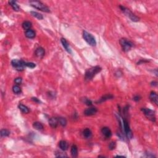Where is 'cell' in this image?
Segmentation results:
<instances>
[{
  "label": "cell",
  "mask_w": 158,
  "mask_h": 158,
  "mask_svg": "<svg viewBox=\"0 0 158 158\" xmlns=\"http://www.w3.org/2000/svg\"><path fill=\"white\" fill-rule=\"evenodd\" d=\"M101 68L99 66H95L93 67H91L86 70L85 72V78L86 80H91L93 79L94 77L101 72Z\"/></svg>",
  "instance_id": "obj_1"
},
{
  "label": "cell",
  "mask_w": 158,
  "mask_h": 158,
  "mask_svg": "<svg viewBox=\"0 0 158 158\" xmlns=\"http://www.w3.org/2000/svg\"><path fill=\"white\" fill-rule=\"evenodd\" d=\"M30 4L32 5V6H33V7H35V8L36 9H38L43 11V12H50V10H49V9L48 8V7H47L45 4L42 3L41 1H30Z\"/></svg>",
  "instance_id": "obj_2"
},
{
  "label": "cell",
  "mask_w": 158,
  "mask_h": 158,
  "mask_svg": "<svg viewBox=\"0 0 158 158\" xmlns=\"http://www.w3.org/2000/svg\"><path fill=\"white\" fill-rule=\"evenodd\" d=\"M83 38H84L86 43L89 44L90 45L95 46L96 44V41L95 40V38L91 34L88 33L86 31H83Z\"/></svg>",
  "instance_id": "obj_3"
},
{
  "label": "cell",
  "mask_w": 158,
  "mask_h": 158,
  "mask_svg": "<svg viewBox=\"0 0 158 158\" xmlns=\"http://www.w3.org/2000/svg\"><path fill=\"white\" fill-rule=\"evenodd\" d=\"M120 44L123 51L125 52L128 51L133 46V43L126 38H121L120 40Z\"/></svg>",
  "instance_id": "obj_4"
},
{
  "label": "cell",
  "mask_w": 158,
  "mask_h": 158,
  "mask_svg": "<svg viewBox=\"0 0 158 158\" xmlns=\"http://www.w3.org/2000/svg\"><path fill=\"white\" fill-rule=\"evenodd\" d=\"M120 8L122 10V12L127 16V17H129L131 19V20L133 21V22H138L139 21V18L137 17V16L134 14L132 11H130V10H129L128 9L126 8V7H123L122 6H120Z\"/></svg>",
  "instance_id": "obj_5"
},
{
  "label": "cell",
  "mask_w": 158,
  "mask_h": 158,
  "mask_svg": "<svg viewBox=\"0 0 158 158\" xmlns=\"http://www.w3.org/2000/svg\"><path fill=\"white\" fill-rule=\"evenodd\" d=\"M141 111L148 119L152 122H156L155 112L154 111L148 108H141Z\"/></svg>",
  "instance_id": "obj_6"
},
{
  "label": "cell",
  "mask_w": 158,
  "mask_h": 158,
  "mask_svg": "<svg viewBox=\"0 0 158 158\" xmlns=\"http://www.w3.org/2000/svg\"><path fill=\"white\" fill-rule=\"evenodd\" d=\"M11 64L12 67H14L18 71H22L24 69L25 62L23 60H20L18 59H13L11 61Z\"/></svg>",
  "instance_id": "obj_7"
},
{
  "label": "cell",
  "mask_w": 158,
  "mask_h": 158,
  "mask_svg": "<svg viewBox=\"0 0 158 158\" xmlns=\"http://www.w3.org/2000/svg\"><path fill=\"white\" fill-rule=\"evenodd\" d=\"M123 126L124 128V131L125 132V134L127 137L129 139H132L133 138V133H132V130L130 128V125L128 124V122L125 118H123Z\"/></svg>",
  "instance_id": "obj_8"
},
{
  "label": "cell",
  "mask_w": 158,
  "mask_h": 158,
  "mask_svg": "<svg viewBox=\"0 0 158 158\" xmlns=\"http://www.w3.org/2000/svg\"><path fill=\"white\" fill-rule=\"evenodd\" d=\"M98 110L96 107H89V108L86 109L84 111V114L86 116H93V115H95V114L97 112Z\"/></svg>",
  "instance_id": "obj_9"
},
{
  "label": "cell",
  "mask_w": 158,
  "mask_h": 158,
  "mask_svg": "<svg viewBox=\"0 0 158 158\" xmlns=\"http://www.w3.org/2000/svg\"><path fill=\"white\" fill-rule=\"evenodd\" d=\"M101 132H102V135L104 136L106 138H109L112 136V132L110 130L109 128L107 127H104L101 129Z\"/></svg>",
  "instance_id": "obj_10"
},
{
  "label": "cell",
  "mask_w": 158,
  "mask_h": 158,
  "mask_svg": "<svg viewBox=\"0 0 158 158\" xmlns=\"http://www.w3.org/2000/svg\"><path fill=\"white\" fill-rule=\"evenodd\" d=\"M60 41H61L63 47H64V49L66 50V51L68 52L69 53H70V54H72V50L70 48V47H69V43H68V42L66 40H65V38H62L61 40H60Z\"/></svg>",
  "instance_id": "obj_11"
},
{
  "label": "cell",
  "mask_w": 158,
  "mask_h": 158,
  "mask_svg": "<svg viewBox=\"0 0 158 158\" xmlns=\"http://www.w3.org/2000/svg\"><path fill=\"white\" fill-rule=\"evenodd\" d=\"M59 120L57 117H51L49 119V124L53 128H56L58 125Z\"/></svg>",
  "instance_id": "obj_12"
},
{
  "label": "cell",
  "mask_w": 158,
  "mask_h": 158,
  "mask_svg": "<svg viewBox=\"0 0 158 158\" xmlns=\"http://www.w3.org/2000/svg\"><path fill=\"white\" fill-rule=\"evenodd\" d=\"M44 54H45V51L42 47H39L35 50V55L38 58H43Z\"/></svg>",
  "instance_id": "obj_13"
},
{
  "label": "cell",
  "mask_w": 158,
  "mask_h": 158,
  "mask_svg": "<svg viewBox=\"0 0 158 158\" xmlns=\"http://www.w3.org/2000/svg\"><path fill=\"white\" fill-rule=\"evenodd\" d=\"M149 97H150L151 100L154 103H155L156 105L158 104V96L155 91H151L150 93Z\"/></svg>",
  "instance_id": "obj_14"
},
{
  "label": "cell",
  "mask_w": 158,
  "mask_h": 158,
  "mask_svg": "<svg viewBox=\"0 0 158 158\" xmlns=\"http://www.w3.org/2000/svg\"><path fill=\"white\" fill-rule=\"evenodd\" d=\"M59 146L61 150L66 151V150H67L68 148H69V144H68V143H67L65 141L61 140L59 141Z\"/></svg>",
  "instance_id": "obj_15"
},
{
  "label": "cell",
  "mask_w": 158,
  "mask_h": 158,
  "mask_svg": "<svg viewBox=\"0 0 158 158\" xmlns=\"http://www.w3.org/2000/svg\"><path fill=\"white\" fill-rule=\"evenodd\" d=\"M113 98V96L111 94H107V95H105L104 96H102L99 99L98 101H96L97 103H101V102H104V101H106L108 99H111Z\"/></svg>",
  "instance_id": "obj_16"
},
{
  "label": "cell",
  "mask_w": 158,
  "mask_h": 158,
  "mask_svg": "<svg viewBox=\"0 0 158 158\" xmlns=\"http://www.w3.org/2000/svg\"><path fill=\"white\" fill-rule=\"evenodd\" d=\"M71 155L73 158H76L78 156V148L75 144H73L71 147Z\"/></svg>",
  "instance_id": "obj_17"
},
{
  "label": "cell",
  "mask_w": 158,
  "mask_h": 158,
  "mask_svg": "<svg viewBox=\"0 0 158 158\" xmlns=\"http://www.w3.org/2000/svg\"><path fill=\"white\" fill-rule=\"evenodd\" d=\"M25 35L26 37H27L28 38L32 39V38H35V31L33 30L30 29L26 31Z\"/></svg>",
  "instance_id": "obj_18"
},
{
  "label": "cell",
  "mask_w": 158,
  "mask_h": 158,
  "mask_svg": "<svg viewBox=\"0 0 158 158\" xmlns=\"http://www.w3.org/2000/svg\"><path fill=\"white\" fill-rule=\"evenodd\" d=\"M83 135L85 138H90L92 135V132H91V130L89 128H85L83 131Z\"/></svg>",
  "instance_id": "obj_19"
},
{
  "label": "cell",
  "mask_w": 158,
  "mask_h": 158,
  "mask_svg": "<svg viewBox=\"0 0 158 158\" xmlns=\"http://www.w3.org/2000/svg\"><path fill=\"white\" fill-rule=\"evenodd\" d=\"M9 4L11 5V7H12L14 11H19L20 8H19V6H18V4H17V2L14 1H9Z\"/></svg>",
  "instance_id": "obj_20"
},
{
  "label": "cell",
  "mask_w": 158,
  "mask_h": 158,
  "mask_svg": "<svg viewBox=\"0 0 158 158\" xmlns=\"http://www.w3.org/2000/svg\"><path fill=\"white\" fill-rule=\"evenodd\" d=\"M19 109L24 114H28V112H30L29 109H28L27 106H25V105L22 104L19 105Z\"/></svg>",
  "instance_id": "obj_21"
},
{
  "label": "cell",
  "mask_w": 158,
  "mask_h": 158,
  "mask_svg": "<svg viewBox=\"0 0 158 158\" xmlns=\"http://www.w3.org/2000/svg\"><path fill=\"white\" fill-rule=\"evenodd\" d=\"M22 27L24 30H25L26 31L30 29V28L32 27V23L29 21H25L23 23H22Z\"/></svg>",
  "instance_id": "obj_22"
},
{
  "label": "cell",
  "mask_w": 158,
  "mask_h": 158,
  "mask_svg": "<svg viewBox=\"0 0 158 158\" xmlns=\"http://www.w3.org/2000/svg\"><path fill=\"white\" fill-rule=\"evenodd\" d=\"M33 128H35L36 130H41L43 128V125H42V123L39 122H34L33 123Z\"/></svg>",
  "instance_id": "obj_23"
},
{
  "label": "cell",
  "mask_w": 158,
  "mask_h": 158,
  "mask_svg": "<svg viewBox=\"0 0 158 158\" xmlns=\"http://www.w3.org/2000/svg\"><path fill=\"white\" fill-rule=\"evenodd\" d=\"M30 14L32 15V16L36 17V18L38 19H39V20H41L43 19V15L41 14H40V13H38V12H35V11H31Z\"/></svg>",
  "instance_id": "obj_24"
},
{
  "label": "cell",
  "mask_w": 158,
  "mask_h": 158,
  "mask_svg": "<svg viewBox=\"0 0 158 158\" xmlns=\"http://www.w3.org/2000/svg\"><path fill=\"white\" fill-rule=\"evenodd\" d=\"M0 134H1V137H8L10 135V132L7 129H2L0 132Z\"/></svg>",
  "instance_id": "obj_25"
},
{
  "label": "cell",
  "mask_w": 158,
  "mask_h": 158,
  "mask_svg": "<svg viewBox=\"0 0 158 158\" xmlns=\"http://www.w3.org/2000/svg\"><path fill=\"white\" fill-rule=\"evenodd\" d=\"M58 120H59V123L62 127H65L67 125V120L64 117H59L58 118Z\"/></svg>",
  "instance_id": "obj_26"
},
{
  "label": "cell",
  "mask_w": 158,
  "mask_h": 158,
  "mask_svg": "<svg viewBox=\"0 0 158 158\" xmlns=\"http://www.w3.org/2000/svg\"><path fill=\"white\" fill-rule=\"evenodd\" d=\"M12 91L15 94H19L21 93V88L18 85H14L12 88Z\"/></svg>",
  "instance_id": "obj_27"
},
{
  "label": "cell",
  "mask_w": 158,
  "mask_h": 158,
  "mask_svg": "<svg viewBox=\"0 0 158 158\" xmlns=\"http://www.w3.org/2000/svg\"><path fill=\"white\" fill-rule=\"evenodd\" d=\"M82 101L83 103H85L87 106H91L92 105V101L89 99L86 98H84L83 99H82Z\"/></svg>",
  "instance_id": "obj_28"
},
{
  "label": "cell",
  "mask_w": 158,
  "mask_h": 158,
  "mask_svg": "<svg viewBox=\"0 0 158 158\" xmlns=\"http://www.w3.org/2000/svg\"><path fill=\"white\" fill-rule=\"evenodd\" d=\"M25 66L31 68V69H33L36 67V64L33 62H25Z\"/></svg>",
  "instance_id": "obj_29"
},
{
  "label": "cell",
  "mask_w": 158,
  "mask_h": 158,
  "mask_svg": "<svg viewBox=\"0 0 158 158\" xmlns=\"http://www.w3.org/2000/svg\"><path fill=\"white\" fill-rule=\"evenodd\" d=\"M116 142H111V143H109V149H110V150H113V149H115V148H116Z\"/></svg>",
  "instance_id": "obj_30"
},
{
  "label": "cell",
  "mask_w": 158,
  "mask_h": 158,
  "mask_svg": "<svg viewBox=\"0 0 158 158\" xmlns=\"http://www.w3.org/2000/svg\"><path fill=\"white\" fill-rule=\"evenodd\" d=\"M56 157H57V158H65V157H67V156L65 155L64 153H56Z\"/></svg>",
  "instance_id": "obj_31"
},
{
  "label": "cell",
  "mask_w": 158,
  "mask_h": 158,
  "mask_svg": "<svg viewBox=\"0 0 158 158\" xmlns=\"http://www.w3.org/2000/svg\"><path fill=\"white\" fill-rule=\"evenodd\" d=\"M14 81L16 84H17V85H20V84H21V83H22V78L20 77L16 78V79L14 80Z\"/></svg>",
  "instance_id": "obj_32"
},
{
  "label": "cell",
  "mask_w": 158,
  "mask_h": 158,
  "mask_svg": "<svg viewBox=\"0 0 158 158\" xmlns=\"http://www.w3.org/2000/svg\"><path fill=\"white\" fill-rule=\"evenodd\" d=\"M141 99V96H139V95H137V96H134V98H133V100L135 101H139Z\"/></svg>",
  "instance_id": "obj_33"
},
{
  "label": "cell",
  "mask_w": 158,
  "mask_h": 158,
  "mask_svg": "<svg viewBox=\"0 0 158 158\" xmlns=\"http://www.w3.org/2000/svg\"><path fill=\"white\" fill-rule=\"evenodd\" d=\"M32 99L33 100L34 102H38V103H40V101L39 99H38V98H32Z\"/></svg>",
  "instance_id": "obj_34"
},
{
  "label": "cell",
  "mask_w": 158,
  "mask_h": 158,
  "mask_svg": "<svg viewBox=\"0 0 158 158\" xmlns=\"http://www.w3.org/2000/svg\"><path fill=\"white\" fill-rule=\"evenodd\" d=\"M116 157H122V158H124V156H120V155L116 156Z\"/></svg>",
  "instance_id": "obj_35"
}]
</instances>
